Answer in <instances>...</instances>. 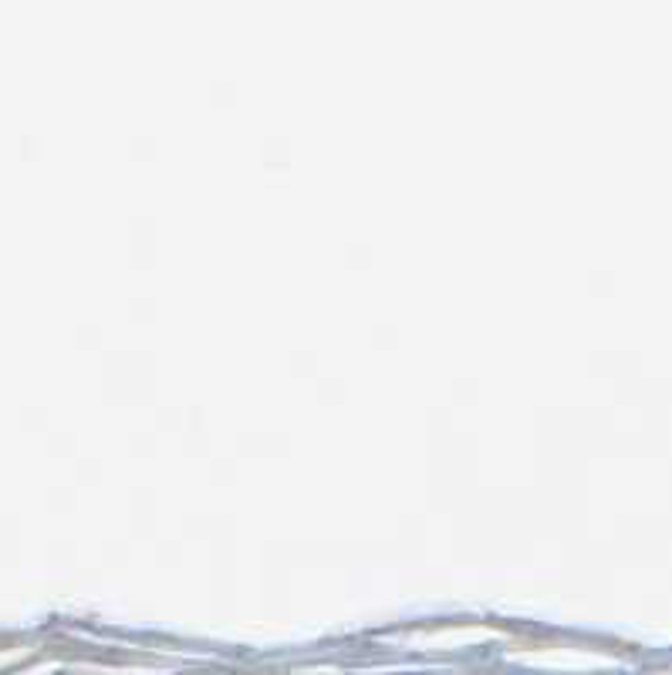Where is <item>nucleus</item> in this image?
<instances>
[]
</instances>
